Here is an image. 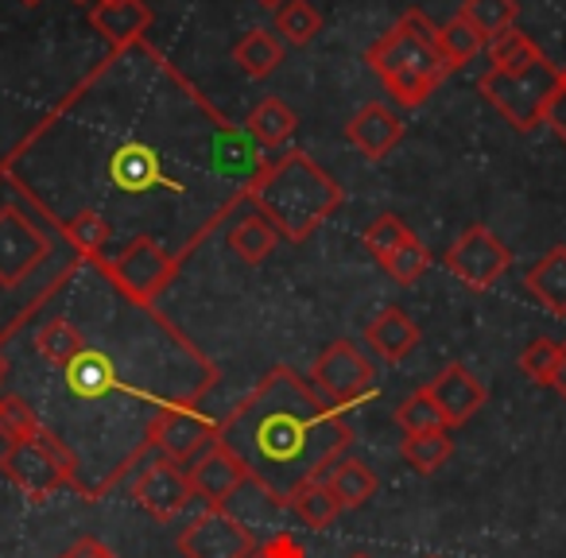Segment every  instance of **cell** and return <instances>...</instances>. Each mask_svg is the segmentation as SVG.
Segmentation results:
<instances>
[{
	"label": "cell",
	"mask_w": 566,
	"mask_h": 558,
	"mask_svg": "<svg viewBox=\"0 0 566 558\" xmlns=\"http://www.w3.org/2000/svg\"><path fill=\"white\" fill-rule=\"evenodd\" d=\"M558 86H563V71L547 55H539L527 66H516V71H485L478 78V94L516 133H532V128L543 125V113H547V102L555 97Z\"/></svg>",
	"instance_id": "cell-6"
},
{
	"label": "cell",
	"mask_w": 566,
	"mask_h": 558,
	"mask_svg": "<svg viewBox=\"0 0 566 558\" xmlns=\"http://www.w3.org/2000/svg\"><path fill=\"white\" fill-rule=\"evenodd\" d=\"M78 4H90V0H78Z\"/></svg>",
	"instance_id": "cell-48"
},
{
	"label": "cell",
	"mask_w": 566,
	"mask_h": 558,
	"mask_svg": "<svg viewBox=\"0 0 566 558\" xmlns=\"http://www.w3.org/2000/svg\"><path fill=\"white\" fill-rule=\"evenodd\" d=\"M485 51V40H481L478 32H473L470 24H465L462 17L447 20V24L439 28V55H442V66H447V74L462 71V66H470L473 59Z\"/></svg>",
	"instance_id": "cell-30"
},
{
	"label": "cell",
	"mask_w": 566,
	"mask_h": 558,
	"mask_svg": "<svg viewBox=\"0 0 566 558\" xmlns=\"http://www.w3.org/2000/svg\"><path fill=\"white\" fill-rule=\"evenodd\" d=\"M315 388L334 403L338 411L357 408L377 392V365L357 349V341H331L323 354L315 357Z\"/></svg>",
	"instance_id": "cell-9"
},
{
	"label": "cell",
	"mask_w": 566,
	"mask_h": 558,
	"mask_svg": "<svg viewBox=\"0 0 566 558\" xmlns=\"http://www.w3.org/2000/svg\"><path fill=\"white\" fill-rule=\"evenodd\" d=\"M346 140L354 144L365 159H373V164H377V159H385L388 151L403 140V120H400V113H396L392 105L369 102V105H361L354 117H349Z\"/></svg>",
	"instance_id": "cell-17"
},
{
	"label": "cell",
	"mask_w": 566,
	"mask_h": 558,
	"mask_svg": "<svg viewBox=\"0 0 566 558\" xmlns=\"http://www.w3.org/2000/svg\"><path fill=\"white\" fill-rule=\"evenodd\" d=\"M380 267H385L400 287H411V284H419V280L427 275V267H431V249H427L419 236H411V241L400 244Z\"/></svg>",
	"instance_id": "cell-35"
},
{
	"label": "cell",
	"mask_w": 566,
	"mask_h": 558,
	"mask_svg": "<svg viewBox=\"0 0 566 558\" xmlns=\"http://www.w3.org/2000/svg\"><path fill=\"white\" fill-rule=\"evenodd\" d=\"M128 496H133V501L140 504L151 519H159V524H171L175 516H182V512H187L195 488H190V477H187V470H182L179 462L156 454L140 470V477L133 481Z\"/></svg>",
	"instance_id": "cell-13"
},
{
	"label": "cell",
	"mask_w": 566,
	"mask_h": 558,
	"mask_svg": "<svg viewBox=\"0 0 566 558\" xmlns=\"http://www.w3.org/2000/svg\"><path fill=\"white\" fill-rule=\"evenodd\" d=\"M411 229L403 218H396V213H377V218L365 225V249H369V256L377 260V264H385L388 256H392L400 244L411 241Z\"/></svg>",
	"instance_id": "cell-34"
},
{
	"label": "cell",
	"mask_w": 566,
	"mask_h": 558,
	"mask_svg": "<svg viewBox=\"0 0 566 558\" xmlns=\"http://www.w3.org/2000/svg\"><path fill=\"white\" fill-rule=\"evenodd\" d=\"M249 558H307V550H303V543L292 531H272L264 543L252 547Z\"/></svg>",
	"instance_id": "cell-38"
},
{
	"label": "cell",
	"mask_w": 566,
	"mask_h": 558,
	"mask_svg": "<svg viewBox=\"0 0 566 558\" xmlns=\"http://www.w3.org/2000/svg\"><path fill=\"white\" fill-rule=\"evenodd\" d=\"M63 558H117V555H113V550L105 547V543H97L94 535H82V539L74 543V547L66 550Z\"/></svg>",
	"instance_id": "cell-40"
},
{
	"label": "cell",
	"mask_w": 566,
	"mask_h": 558,
	"mask_svg": "<svg viewBox=\"0 0 566 558\" xmlns=\"http://www.w3.org/2000/svg\"><path fill=\"white\" fill-rule=\"evenodd\" d=\"M287 508H292L307 527H315V531L331 527L334 519L342 516L338 496L331 493L326 481H303V485H295L292 493H287Z\"/></svg>",
	"instance_id": "cell-26"
},
{
	"label": "cell",
	"mask_w": 566,
	"mask_h": 558,
	"mask_svg": "<svg viewBox=\"0 0 566 558\" xmlns=\"http://www.w3.org/2000/svg\"><path fill=\"white\" fill-rule=\"evenodd\" d=\"M454 454V439H450V427L442 431H423V434H403L400 442V457L419 473V477H431Z\"/></svg>",
	"instance_id": "cell-27"
},
{
	"label": "cell",
	"mask_w": 566,
	"mask_h": 558,
	"mask_svg": "<svg viewBox=\"0 0 566 558\" xmlns=\"http://www.w3.org/2000/svg\"><path fill=\"white\" fill-rule=\"evenodd\" d=\"M558 354H563V341L555 338H532L520 354V372H524L532 385L551 388V377H555Z\"/></svg>",
	"instance_id": "cell-37"
},
{
	"label": "cell",
	"mask_w": 566,
	"mask_h": 558,
	"mask_svg": "<svg viewBox=\"0 0 566 558\" xmlns=\"http://www.w3.org/2000/svg\"><path fill=\"white\" fill-rule=\"evenodd\" d=\"M51 256V236L20 206H0V287H24Z\"/></svg>",
	"instance_id": "cell-10"
},
{
	"label": "cell",
	"mask_w": 566,
	"mask_h": 558,
	"mask_svg": "<svg viewBox=\"0 0 566 558\" xmlns=\"http://www.w3.org/2000/svg\"><path fill=\"white\" fill-rule=\"evenodd\" d=\"M90 24L109 40V48H133L148 35L151 28V9L144 0H113V4H97L90 12Z\"/></svg>",
	"instance_id": "cell-19"
},
{
	"label": "cell",
	"mask_w": 566,
	"mask_h": 558,
	"mask_svg": "<svg viewBox=\"0 0 566 558\" xmlns=\"http://www.w3.org/2000/svg\"><path fill=\"white\" fill-rule=\"evenodd\" d=\"M260 4H264V9H272V12H275V9H280V4H287V0H260Z\"/></svg>",
	"instance_id": "cell-43"
},
{
	"label": "cell",
	"mask_w": 566,
	"mask_h": 558,
	"mask_svg": "<svg viewBox=\"0 0 566 558\" xmlns=\"http://www.w3.org/2000/svg\"><path fill=\"white\" fill-rule=\"evenodd\" d=\"M59 233H63V241L71 244L74 252H78V260H86V264H97V260L105 256V252L113 249V229L105 218H97V213H74V218H66L63 225H55Z\"/></svg>",
	"instance_id": "cell-25"
},
{
	"label": "cell",
	"mask_w": 566,
	"mask_h": 558,
	"mask_svg": "<svg viewBox=\"0 0 566 558\" xmlns=\"http://www.w3.org/2000/svg\"><path fill=\"white\" fill-rule=\"evenodd\" d=\"M9 377V354H4V338H0V385Z\"/></svg>",
	"instance_id": "cell-42"
},
{
	"label": "cell",
	"mask_w": 566,
	"mask_h": 558,
	"mask_svg": "<svg viewBox=\"0 0 566 558\" xmlns=\"http://www.w3.org/2000/svg\"><path fill=\"white\" fill-rule=\"evenodd\" d=\"M365 346L388 365H400L416 354L419 346V326L408 318L403 307H385L369 326H365Z\"/></svg>",
	"instance_id": "cell-18"
},
{
	"label": "cell",
	"mask_w": 566,
	"mask_h": 558,
	"mask_svg": "<svg viewBox=\"0 0 566 558\" xmlns=\"http://www.w3.org/2000/svg\"><path fill=\"white\" fill-rule=\"evenodd\" d=\"M551 392H558L566 400V341H563V354H558L555 377H551Z\"/></svg>",
	"instance_id": "cell-41"
},
{
	"label": "cell",
	"mask_w": 566,
	"mask_h": 558,
	"mask_svg": "<svg viewBox=\"0 0 566 558\" xmlns=\"http://www.w3.org/2000/svg\"><path fill=\"white\" fill-rule=\"evenodd\" d=\"M447 267L462 287H470V292H489V287H496V280L512 267V249L493 229L478 221V225H470L447 249Z\"/></svg>",
	"instance_id": "cell-11"
},
{
	"label": "cell",
	"mask_w": 566,
	"mask_h": 558,
	"mask_svg": "<svg viewBox=\"0 0 566 558\" xmlns=\"http://www.w3.org/2000/svg\"><path fill=\"white\" fill-rule=\"evenodd\" d=\"M280 241H283L280 229H275L272 221L256 210V206H244L241 218H237L233 229L226 233V244L233 249V256L241 260V264H249V267L264 264V260L280 249Z\"/></svg>",
	"instance_id": "cell-20"
},
{
	"label": "cell",
	"mask_w": 566,
	"mask_h": 558,
	"mask_svg": "<svg viewBox=\"0 0 566 558\" xmlns=\"http://www.w3.org/2000/svg\"><path fill=\"white\" fill-rule=\"evenodd\" d=\"M326 485L338 496L342 512H357L377 496V473H373L361 457H342V462L326 473Z\"/></svg>",
	"instance_id": "cell-24"
},
{
	"label": "cell",
	"mask_w": 566,
	"mask_h": 558,
	"mask_svg": "<svg viewBox=\"0 0 566 558\" xmlns=\"http://www.w3.org/2000/svg\"><path fill=\"white\" fill-rule=\"evenodd\" d=\"M187 477H190V488H195L198 501L229 508V501L249 485L252 473H249V465L241 462V454L229 450L226 442L218 439L206 454H198L195 462L187 465Z\"/></svg>",
	"instance_id": "cell-14"
},
{
	"label": "cell",
	"mask_w": 566,
	"mask_h": 558,
	"mask_svg": "<svg viewBox=\"0 0 566 558\" xmlns=\"http://www.w3.org/2000/svg\"><path fill=\"white\" fill-rule=\"evenodd\" d=\"M427 392L434 396V403H439L447 427H465L489 400L485 385H481V380L473 377L462 361H450L447 369L427 385Z\"/></svg>",
	"instance_id": "cell-15"
},
{
	"label": "cell",
	"mask_w": 566,
	"mask_h": 558,
	"mask_svg": "<svg viewBox=\"0 0 566 558\" xmlns=\"http://www.w3.org/2000/svg\"><path fill=\"white\" fill-rule=\"evenodd\" d=\"M543 125L555 133V140L566 144V86L555 90V97L547 102V113H543Z\"/></svg>",
	"instance_id": "cell-39"
},
{
	"label": "cell",
	"mask_w": 566,
	"mask_h": 558,
	"mask_svg": "<svg viewBox=\"0 0 566 558\" xmlns=\"http://www.w3.org/2000/svg\"><path fill=\"white\" fill-rule=\"evenodd\" d=\"M0 473L12 481L24 496L32 501H48V496L74 488V493H86L78 477V457L66 446L63 434H55L51 427L40 423V431L24 442H12L0 454Z\"/></svg>",
	"instance_id": "cell-5"
},
{
	"label": "cell",
	"mask_w": 566,
	"mask_h": 558,
	"mask_svg": "<svg viewBox=\"0 0 566 558\" xmlns=\"http://www.w3.org/2000/svg\"><path fill=\"white\" fill-rule=\"evenodd\" d=\"M365 63L385 82L388 97L400 109H419L447 82V66L439 55V28L419 9L403 12L392 32H385L365 51Z\"/></svg>",
	"instance_id": "cell-4"
},
{
	"label": "cell",
	"mask_w": 566,
	"mask_h": 558,
	"mask_svg": "<svg viewBox=\"0 0 566 558\" xmlns=\"http://www.w3.org/2000/svg\"><path fill=\"white\" fill-rule=\"evenodd\" d=\"M213 442H218V423H213L210 415H202L190 400H179V403H164V408L151 415L144 450H156L159 457L190 465L198 454H206Z\"/></svg>",
	"instance_id": "cell-8"
},
{
	"label": "cell",
	"mask_w": 566,
	"mask_h": 558,
	"mask_svg": "<svg viewBox=\"0 0 566 558\" xmlns=\"http://www.w3.org/2000/svg\"><path fill=\"white\" fill-rule=\"evenodd\" d=\"M218 439L241 454L252 481L287 508V493L326 473L354 446V427L303 380L292 365H275L218 423Z\"/></svg>",
	"instance_id": "cell-2"
},
{
	"label": "cell",
	"mask_w": 566,
	"mask_h": 558,
	"mask_svg": "<svg viewBox=\"0 0 566 558\" xmlns=\"http://www.w3.org/2000/svg\"><path fill=\"white\" fill-rule=\"evenodd\" d=\"M524 292L532 295L547 315L566 318V244L547 249V256L527 267Z\"/></svg>",
	"instance_id": "cell-21"
},
{
	"label": "cell",
	"mask_w": 566,
	"mask_h": 558,
	"mask_svg": "<svg viewBox=\"0 0 566 558\" xmlns=\"http://www.w3.org/2000/svg\"><path fill=\"white\" fill-rule=\"evenodd\" d=\"M35 431H40V415L32 411V403L24 396L0 392V439H4V446L32 439Z\"/></svg>",
	"instance_id": "cell-36"
},
{
	"label": "cell",
	"mask_w": 566,
	"mask_h": 558,
	"mask_svg": "<svg viewBox=\"0 0 566 558\" xmlns=\"http://www.w3.org/2000/svg\"><path fill=\"white\" fill-rule=\"evenodd\" d=\"M318 32H323V17H318V9L307 4V0H287V4L275 9V35L283 43L307 48V43H315Z\"/></svg>",
	"instance_id": "cell-31"
},
{
	"label": "cell",
	"mask_w": 566,
	"mask_h": 558,
	"mask_svg": "<svg viewBox=\"0 0 566 558\" xmlns=\"http://www.w3.org/2000/svg\"><path fill=\"white\" fill-rule=\"evenodd\" d=\"M295 128H300V117H295L292 105L280 102V97H264V102H256L249 113V120H244V133H249L264 151L280 148L283 140H292Z\"/></svg>",
	"instance_id": "cell-22"
},
{
	"label": "cell",
	"mask_w": 566,
	"mask_h": 558,
	"mask_svg": "<svg viewBox=\"0 0 566 558\" xmlns=\"http://www.w3.org/2000/svg\"><path fill=\"white\" fill-rule=\"evenodd\" d=\"M396 427H400L403 434H423V431H442L447 419H442L434 396L427 392V388H416V392H408L396 403Z\"/></svg>",
	"instance_id": "cell-32"
},
{
	"label": "cell",
	"mask_w": 566,
	"mask_h": 558,
	"mask_svg": "<svg viewBox=\"0 0 566 558\" xmlns=\"http://www.w3.org/2000/svg\"><path fill=\"white\" fill-rule=\"evenodd\" d=\"M268 151L237 128L148 40L117 48L12 148L0 182L48 218L66 210L151 236L187 260L226 218L241 213ZM120 241V244H125Z\"/></svg>",
	"instance_id": "cell-1"
},
{
	"label": "cell",
	"mask_w": 566,
	"mask_h": 558,
	"mask_svg": "<svg viewBox=\"0 0 566 558\" xmlns=\"http://www.w3.org/2000/svg\"><path fill=\"white\" fill-rule=\"evenodd\" d=\"M233 63L241 66V74H249V78H268V74H275V66L283 63V40L275 32H268V28H252L233 48Z\"/></svg>",
	"instance_id": "cell-28"
},
{
	"label": "cell",
	"mask_w": 566,
	"mask_h": 558,
	"mask_svg": "<svg viewBox=\"0 0 566 558\" xmlns=\"http://www.w3.org/2000/svg\"><path fill=\"white\" fill-rule=\"evenodd\" d=\"M485 55H489V71H516V66L535 63L543 51L532 43V35H524L520 28H509V32H501L496 40L485 43Z\"/></svg>",
	"instance_id": "cell-33"
},
{
	"label": "cell",
	"mask_w": 566,
	"mask_h": 558,
	"mask_svg": "<svg viewBox=\"0 0 566 558\" xmlns=\"http://www.w3.org/2000/svg\"><path fill=\"white\" fill-rule=\"evenodd\" d=\"M249 206H256L283 241L303 244L315 236L323 221L342 210V187L326 167H318L307 151H283L272 156L256 182H252Z\"/></svg>",
	"instance_id": "cell-3"
},
{
	"label": "cell",
	"mask_w": 566,
	"mask_h": 558,
	"mask_svg": "<svg viewBox=\"0 0 566 558\" xmlns=\"http://www.w3.org/2000/svg\"><path fill=\"white\" fill-rule=\"evenodd\" d=\"M35 354L43 357V361L51 365V369H66V365L74 361V357L82 354V349L90 346L86 334L78 330V323L66 315H51L48 323L35 330Z\"/></svg>",
	"instance_id": "cell-23"
},
{
	"label": "cell",
	"mask_w": 566,
	"mask_h": 558,
	"mask_svg": "<svg viewBox=\"0 0 566 558\" xmlns=\"http://www.w3.org/2000/svg\"><path fill=\"white\" fill-rule=\"evenodd\" d=\"M256 547V535L249 524L233 516L221 504H206L195 519L179 531L182 558H249Z\"/></svg>",
	"instance_id": "cell-12"
},
{
	"label": "cell",
	"mask_w": 566,
	"mask_h": 558,
	"mask_svg": "<svg viewBox=\"0 0 566 558\" xmlns=\"http://www.w3.org/2000/svg\"><path fill=\"white\" fill-rule=\"evenodd\" d=\"M563 86H566V71H563Z\"/></svg>",
	"instance_id": "cell-47"
},
{
	"label": "cell",
	"mask_w": 566,
	"mask_h": 558,
	"mask_svg": "<svg viewBox=\"0 0 566 558\" xmlns=\"http://www.w3.org/2000/svg\"><path fill=\"white\" fill-rule=\"evenodd\" d=\"M97 4H113V0H97Z\"/></svg>",
	"instance_id": "cell-46"
},
{
	"label": "cell",
	"mask_w": 566,
	"mask_h": 558,
	"mask_svg": "<svg viewBox=\"0 0 566 558\" xmlns=\"http://www.w3.org/2000/svg\"><path fill=\"white\" fill-rule=\"evenodd\" d=\"M20 4H28V9H35V4H40V0H20Z\"/></svg>",
	"instance_id": "cell-44"
},
{
	"label": "cell",
	"mask_w": 566,
	"mask_h": 558,
	"mask_svg": "<svg viewBox=\"0 0 566 558\" xmlns=\"http://www.w3.org/2000/svg\"><path fill=\"white\" fill-rule=\"evenodd\" d=\"M63 380H66V392L82 403H102V400H109L113 392H125L120 365L97 346L82 349V354L63 369Z\"/></svg>",
	"instance_id": "cell-16"
},
{
	"label": "cell",
	"mask_w": 566,
	"mask_h": 558,
	"mask_svg": "<svg viewBox=\"0 0 566 558\" xmlns=\"http://www.w3.org/2000/svg\"><path fill=\"white\" fill-rule=\"evenodd\" d=\"M349 558H373V555H365V550H357V555H349Z\"/></svg>",
	"instance_id": "cell-45"
},
{
	"label": "cell",
	"mask_w": 566,
	"mask_h": 558,
	"mask_svg": "<svg viewBox=\"0 0 566 558\" xmlns=\"http://www.w3.org/2000/svg\"><path fill=\"white\" fill-rule=\"evenodd\" d=\"M458 17L481 35V40H496L501 32L516 28V17H520V4L516 0H462V9Z\"/></svg>",
	"instance_id": "cell-29"
},
{
	"label": "cell",
	"mask_w": 566,
	"mask_h": 558,
	"mask_svg": "<svg viewBox=\"0 0 566 558\" xmlns=\"http://www.w3.org/2000/svg\"><path fill=\"white\" fill-rule=\"evenodd\" d=\"M179 267H182V260L175 256V252H167L159 241H151V236H133V241L105 252L94 264V272L102 275V280H109L125 303L151 310L159 295L167 292V284L179 275Z\"/></svg>",
	"instance_id": "cell-7"
}]
</instances>
